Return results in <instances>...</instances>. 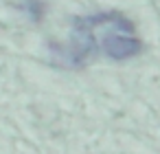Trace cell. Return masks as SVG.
Wrapping results in <instances>:
<instances>
[{
	"mask_svg": "<svg viewBox=\"0 0 160 154\" xmlns=\"http://www.w3.org/2000/svg\"><path fill=\"white\" fill-rule=\"evenodd\" d=\"M94 22H92V16L88 18H77L75 24H72V35H70V42L66 46H59V57L62 62L70 64V66H81L90 53L97 51V42H94Z\"/></svg>",
	"mask_w": 160,
	"mask_h": 154,
	"instance_id": "6da1fadb",
	"label": "cell"
},
{
	"mask_svg": "<svg viewBox=\"0 0 160 154\" xmlns=\"http://www.w3.org/2000/svg\"><path fill=\"white\" fill-rule=\"evenodd\" d=\"M101 49L112 60H129L142 51V42L134 33L125 31H108L101 38Z\"/></svg>",
	"mask_w": 160,
	"mask_h": 154,
	"instance_id": "7a4b0ae2",
	"label": "cell"
},
{
	"mask_svg": "<svg viewBox=\"0 0 160 154\" xmlns=\"http://www.w3.org/2000/svg\"><path fill=\"white\" fill-rule=\"evenodd\" d=\"M24 9L29 11V16H31L33 20H40V18L44 16V3H42V0H27V3H24Z\"/></svg>",
	"mask_w": 160,
	"mask_h": 154,
	"instance_id": "3957f363",
	"label": "cell"
}]
</instances>
